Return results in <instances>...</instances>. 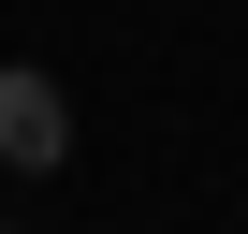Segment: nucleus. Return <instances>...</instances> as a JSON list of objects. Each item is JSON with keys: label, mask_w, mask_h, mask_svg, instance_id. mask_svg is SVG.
I'll return each mask as SVG.
<instances>
[{"label": "nucleus", "mask_w": 248, "mask_h": 234, "mask_svg": "<svg viewBox=\"0 0 248 234\" xmlns=\"http://www.w3.org/2000/svg\"><path fill=\"white\" fill-rule=\"evenodd\" d=\"M0 161H15V176H59V161H73V102H59L30 59H0Z\"/></svg>", "instance_id": "f257e3e1"}]
</instances>
